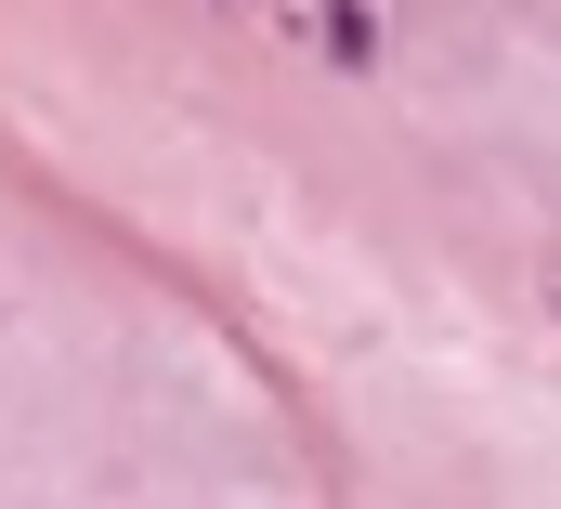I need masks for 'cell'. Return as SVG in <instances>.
<instances>
[{
    "mask_svg": "<svg viewBox=\"0 0 561 509\" xmlns=\"http://www.w3.org/2000/svg\"><path fill=\"white\" fill-rule=\"evenodd\" d=\"M313 39H327V66H379V0H327Z\"/></svg>",
    "mask_w": 561,
    "mask_h": 509,
    "instance_id": "obj_1",
    "label": "cell"
},
{
    "mask_svg": "<svg viewBox=\"0 0 561 509\" xmlns=\"http://www.w3.org/2000/svg\"><path fill=\"white\" fill-rule=\"evenodd\" d=\"M549 314H561V287H549Z\"/></svg>",
    "mask_w": 561,
    "mask_h": 509,
    "instance_id": "obj_2",
    "label": "cell"
}]
</instances>
